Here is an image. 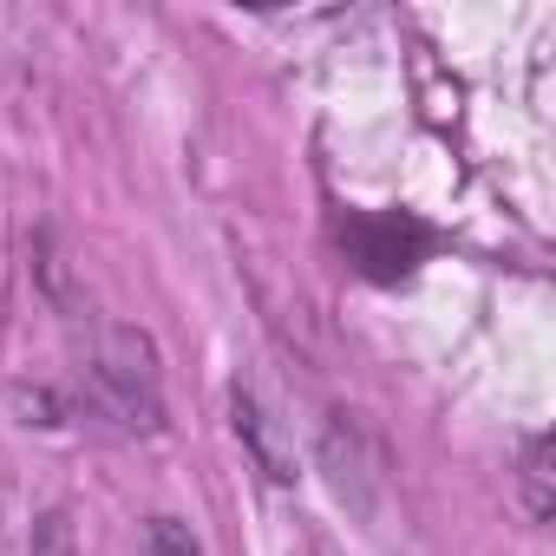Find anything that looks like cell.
Segmentation results:
<instances>
[{"mask_svg":"<svg viewBox=\"0 0 556 556\" xmlns=\"http://www.w3.org/2000/svg\"><path fill=\"white\" fill-rule=\"evenodd\" d=\"M86 406L105 413L118 432H157L164 426V393H157V354L144 334L112 328L86 367Z\"/></svg>","mask_w":556,"mask_h":556,"instance_id":"6da1fadb","label":"cell"},{"mask_svg":"<svg viewBox=\"0 0 556 556\" xmlns=\"http://www.w3.org/2000/svg\"><path fill=\"white\" fill-rule=\"evenodd\" d=\"M341 236H348L361 275H374V282H400V275H413L419 255L432 249V229L413 223V216H354Z\"/></svg>","mask_w":556,"mask_h":556,"instance_id":"7a4b0ae2","label":"cell"},{"mask_svg":"<svg viewBox=\"0 0 556 556\" xmlns=\"http://www.w3.org/2000/svg\"><path fill=\"white\" fill-rule=\"evenodd\" d=\"M236 432L255 445V458H262V471H268L275 484H289V478H295V458H289V452H275V439H268V426H262V406H255L242 387H236Z\"/></svg>","mask_w":556,"mask_h":556,"instance_id":"3957f363","label":"cell"},{"mask_svg":"<svg viewBox=\"0 0 556 556\" xmlns=\"http://www.w3.org/2000/svg\"><path fill=\"white\" fill-rule=\"evenodd\" d=\"M523 504H530L536 523L549 517V432L523 439Z\"/></svg>","mask_w":556,"mask_h":556,"instance_id":"277c9868","label":"cell"},{"mask_svg":"<svg viewBox=\"0 0 556 556\" xmlns=\"http://www.w3.org/2000/svg\"><path fill=\"white\" fill-rule=\"evenodd\" d=\"M144 543H151V556H203L197 536H190V523H177V517H151Z\"/></svg>","mask_w":556,"mask_h":556,"instance_id":"5b68a950","label":"cell"}]
</instances>
